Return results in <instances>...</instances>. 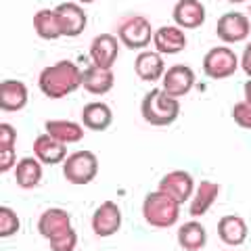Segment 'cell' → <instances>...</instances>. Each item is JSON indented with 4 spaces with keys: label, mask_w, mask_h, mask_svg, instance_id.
<instances>
[{
    "label": "cell",
    "mask_w": 251,
    "mask_h": 251,
    "mask_svg": "<svg viewBox=\"0 0 251 251\" xmlns=\"http://www.w3.org/2000/svg\"><path fill=\"white\" fill-rule=\"evenodd\" d=\"M38 86L44 97L63 99L75 92L82 86V69L72 61H59L54 65L44 67L38 75Z\"/></svg>",
    "instance_id": "obj_1"
},
{
    "label": "cell",
    "mask_w": 251,
    "mask_h": 251,
    "mask_svg": "<svg viewBox=\"0 0 251 251\" xmlns=\"http://www.w3.org/2000/svg\"><path fill=\"white\" fill-rule=\"evenodd\" d=\"M117 50H120V42L111 34H99L90 44V59L92 65L100 69H111L117 59Z\"/></svg>",
    "instance_id": "obj_12"
},
{
    "label": "cell",
    "mask_w": 251,
    "mask_h": 251,
    "mask_svg": "<svg viewBox=\"0 0 251 251\" xmlns=\"http://www.w3.org/2000/svg\"><path fill=\"white\" fill-rule=\"evenodd\" d=\"M77 2H86V4H88V2H97V0H77Z\"/></svg>",
    "instance_id": "obj_34"
},
{
    "label": "cell",
    "mask_w": 251,
    "mask_h": 251,
    "mask_svg": "<svg viewBox=\"0 0 251 251\" xmlns=\"http://www.w3.org/2000/svg\"><path fill=\"white\" fill-rule=\"evenodd\" d=\"M113 122V111L105 103H88L82 109V124L92 132H103Z\"/></svg>",
    "instance_id": "obj_23"
},
{
    "label": "cell",
    "mask_w": 251,
    "mask_h": 251,
    "mask_svg": "<svg viewBox=\"0 0 251 251\" xmlns=\"http://www.w3.org/2000/svg\"><path fill=\"white\" fill-rule=\"evenodd\" d=\"M19 226H21V222H19V216L15 214V209L0 205V237L9 239L13 234H17Z\"/></svg>",
    "instance_id": "obj_28"
},
{
    "label": "cell",
    "mask_w": 251,
    "mask_h": 251,
    "mask_svg": "<svg viewBox=\"0 0 251 251\" xmlns=\"http://www.w3.org/2000/svg\"><path fill=\"white\" fill-rule=\"evenodd\" d=\"M241 69H243V72H245V75H249V80H251V42L245 46V50H243Z\"/></svg>",
    "instance_id": "obj_31"
},
{
    "label": "cell",
    "mask_w": 251,
    "mask_h": 251,
    "mask_svg": "<svg viewBox=\"0 0 251 251\" xmlns=\"http://www.w3.org/2000/svg\"><path fill=\"white\" fill-rule=\"evenodd\" d=\"M232 120H234V124H237L239 128L251 130V105L243 103V100L234 103V107H232Z\"/></svg>",
    "instance_id": "obj_29"
},
{
    "label": "cell",
    "mask_w": 251,
    "mask_h": 251,
    "mask_svg": "<svg viewBox=\"0 0 251 251\" xmlns=\"http://www.w3.org/2000/svg\"><path fill=\"white\" fill-rule=\"evenodd\" d=\"M193 84H195V74L188 65H174L163 74V90L174 99L188 94Z\"/></svg>",
    "instance_id": "obj_13"
},
{
    "label": "cell",
    "mask_w": 251,
    "mask_h": 251,
    "mask_svg": "<svg viewBox=\"0 0 251 251\" xmlns=\"http://www.w3.org/2000/svg\"><path fill=\"white\" fill-rule=\"evenodd\" d=\"M239 65V57L226 46H216L203 57V72L211 80H226V77L234 75Z\"/></svg>",
    "instance_id": "obj_6"
},
{
    "label": "cell",
    "mask_w": 251,
    "mask_h": 251,
    "mask_svg": "<svg viewBox=\"0 0 251 251\" xmlns=\"http://www.w3.org/2000/svg\"><path fill=\"white\" fill-rule=\"evenodd\" d=\"M69 230H74V226H72V216L65 209L49 207L38 218V232L49 241L59 239L63 234H67Z\"/></svg>",
    "instance_id": "obj_9"
},
{
    "label": "cell",
    "mask_w": 251,
    "mask_h": 251,
    "mask_svg": "<svg viewBox=\"0 0 251 251\" xmlns=\"http://www.w3.org/2000/svg\"><path fill=\"white\" fill-rule=\"evenodd\" d=\"M15 140L17 132L11 124H0V172L6 174L13 166H17V155H15Z\"/></svg>",
    "instance_id": "obj_24"
},
{
    "label": "cell",
    "mask_w": 251,
    "mask_h": 251,
    "mask_svg": "<svg viewBox=\"0 0 251 251\" xmlns=\"http://www.w3.org/2000/svg\"><path fill=\"white\" fill-rule=\"evenodd\" d=\"M178 27L184 29H197L205 23V6L199 0H178L174 11H172Z\"/></svg>",
    "instance_id": "obj_14"
},
{
    "label": "cell",
    "mask_w": 251,
    "mask_h": 251,
    "mask_svg": "<svg viewBox=\"0 0 251 251\" xmlns=\"http://www.w3.org/2000/svg\"><path fill=\"white\" fill-rule=\"evenodd\" d=\"M153 34L155 31L151 27V21L143 15H134V17L126 19L117 29L120 42L130 50H143L145 46L153 42Z\"/></svg>",
    "instance_id": "obj_5"
},
{
    "label": "cell",
    "mask_w": 251,
    "mask_h": 251,
    "mask_svg": "<svg viewBox=\"0 0 251 251\" xmlns=\"http://www.w3.org/2000/svg\"><path fill=\"white\" fill-rule=\"evenodd\" d=\"M140 113L151 126H170L180 115L178 99L170 97L166 90H149L140 103Z\"/></svg>",
    "instance_id": "obj_2"
},
{
    "label": "cell",
    "mask_w": 251,
    "mask_h": 251,
    "mask_svg": "<svg viewBox=\"0 0 251 251\" xmlns=\"http://www.w3.org/2000/svg\"><path fill=\"white\" fill-rule=\"evenodd\" d=\"M193 188H195L193 176L184 170L170 172V174H166L159 180V193L168 195V197H172L176 203H180V205L191 199Z\"/></svg>",
    "instance_id": "obj_10"
},
{
    "label": "cell",
    "mask_w": 251,
    "mask_h": 251,
    "mask_svg": "<svg viewBox=\"0 0 251 251\" xmlns=\"http://www.w3.org/2000/svg\"><path fill=\"white\" fill-rule=\"evenodd\" d=\"M46 126V134H50L52 138H57L59 143H77L84 138V128L75 122L69 120H49L44 124Z\"/></svg>",
    "instance_id": "obj_25"
},
{
    "label": "cell",
    "mask_w": 251,
    "mask_h": 251,
    "mask_svg": "<svg viewBox=\"0 0 251 251\" xmlns=\"http://www.w3.org/2000/svg\"><path fill=\"white\" fill-rule=\"evenodd\" d=\"M34 29H36V34L40 36L42 40H57V38L63 36L54 9L38 11L34 15Z\"/></svg>",
    "instance_id": "obj_27"
},
{
    "label": "cell",
    "mask_w": 251,
    "mask_h": 251,
    "mask_svg": "<svg viewBox=\"0 0 251 251\" xmlns=\"http://www.w3.org/2000/svg\"><path fill=\"white\" fill-rule=\"evenodd\" d=\"M249 19H251V6H249Z\"/></svg>",
    "instance_id": "obj_35"
},
{
    "label": "cell",
    "mask_w": 251,
    "mask_h": 251,
    "mask_svg": "<svg viewBox=\"0 0 251 251\" xmlns=\"http://www.w3.org/2000/svg\"><path fill=\"white\" fill-rule=\"evenodd\" d=\"M226 2H232V4H239V2H245V0H226Z\"/></svg>",
    "instance_id": "obj_33"
},
{
    "label": "cell",
    "mask_w": 251,
    "mask_h": 251,
    "mask_svg": "<svg viewBox=\"0 0 251 251\" xmlns=\"http://www.w3.org/2000/svg\"><path fill=\"white\" fill-rule=\"evenodd\" d=\"M134 72L143 82H157L166 74V65L159 52L143 50L134 61Z\"/></svg>",
    "instance_id": "obj_19"
},
{
    "label": "cell",
    "mask_w": 251,
    "mask_h": 251,
    "mask_svg": "<svg viewBox=\"0 0 251 251\" xmlns=\"http://www.w3.org/2000/svg\"><path fill=\"white\" fill-rule=\"evenodd\" d=\"M218 195H220V184L209 182V180H201L197 191H195V195H193L188 214H191L193 218H201L203 214H207V209L216 203Z\"/></svg>",
    "instance_id": "obj_22"
},
{
    "label": "cell",
    "mask_w": 251,
    "mask_h": 251,
    "mask_svg": "<svg viewBox=\"0 0 251 251\" xmlns=\"http://www.w3.org/2000/svg\"><path fill=\"white\" fill-rule=\"evenodd\" d=\"M122 228V211L113 201H103L92 214V232L97 237H113Z\"/></svg>",
    "instance_id": "obj_8"
},
{
    "label": "cell",
    "mask_w": 251,
    "mask_h": 251,
    "mask_svg": "<svg viewBox=\"0 0 251 251\" xmlns=\"http://www.w3.org/2000/svg\"><path fill=\"white\" fill-rule=\"evenodd\" d=\"M153 44L159 54H178L186 49V36L178 25H163L155 29Z\"/></svg>",
    "instance_id": "obj_16"
},
{
    "label": "cell",
    "mask_w": 251,
    "mask_h": 251,
    "mask_svg": "<svg viewBox=\"0 0 251 251\" xmlns=\"http://www.w3.org/2000/svg\"><path fill=\"white\" fill-rule=\"evenodd\" d=\"M251 31V19L243 13H224L216 23V34L222 42H243Z\"/></svg>",
    "instance_id": "obj_7"
},
{
    "label": "cell",
    "mask_w": 251,
    "mask_h": 251,
    "mask_svg": "<svg viewBox=\"0 0 251 251\" xmlns=\"http://www.w3.org/2000/svg\"><path fill=\"white\" fill-rule=\"evenodd\" d=\"M243 92H245V103L251 105V80L245 82V86H243Z\"/></svg>",
    "instance_id": "obj_32"
},
{
    "label": "cell",
    "mask_w": 251,
    "mask_h": 251,
    "mask_svg": "<svg viewBox=\"0 0 251 251\" xmlns=\"http://www.w3.org/2000/svg\"><path fill=\"white\" fill-rule=\"evenodd\" d=\"M247 232H249L247 222L241 216H224L218 222V237L224 245H230V247L243 245L247 239Z\"/></svg>",
    "instance_id": "obj_18"
},
{
    "label": "cell",
    "mask_w": 251,
    "mask_h": 251,
    "mask_svg": "<svg viewBox=\"0 0 251 251\" xmlns=\"http://www.w3.org/2000/svg\"><path fill=\"white\" fill-rule=\"evenodd\" d=\"M115 75L111 69H100L97 65H90L82 72V86L86 92L90 94H107L113 88Z\"/></svg>",
    "instance_id": "obj_20"
},
{
    "label": "cell",
    "mask_w": 251,
    "mask_h": 251,
    "mask_svg": "<svg viewBox=\"0 0 251 251\" xmlns=\"http://www.w3.org/2000/svg\"><path fill=\"white\" fill-rule=\"evenodd\" d=\"M49 245H50V251H74L77 245V232L69 230L67 234H63V237L49 241Z\"/></svg>",
    "instance_id": "obj_30"
},
{
    "label": "cell",
    "mask_w": 251,
    "mask_h": 251,
    "mask_svg": "<svg viewBox=\"0 0 251 251\" xmlns=\"http://www.w3.org/2000/svg\"><path fill=\"white\" fill-rule=\"evenodd\" d=\"M178 243L184 251H201L207 243L205 228L197 220H191V222H186L178 228Z\"/></svg>",
    "instance_id": "obj_26"
},
{
    "label": "cell",
    "mask_w": 251,
    "mask_h": 251,
    "mask_svg": "<svg viewBox=\"0 0 251 251\" xmlns=\"http://www.w3.org/2000/svg\"><path fill=\"white\" fill-rule=\"evenodd\" d=\"M27 86L21 80H2V84H0V109L2 111H21L27 105Z\"/></svg>",
    "instance_id": "obj_15"
},
{
    "label": "cell",
    "mask_w": 251,
    "mask_h": 251,
    "mask_svg": "<svg viewBox=\"0 0 251 251\" xmlns=\"http://www.w3.org/2000/svg\"><path fill=\"white\" fill-rule=\"evenodd\" d=\"M99 174V159L92 151H75L63 161V176L75 186L90 184Z\"/></svg>",
    "instance_id": "obj_4"
},
{
    "label": "cell",
    "mask_w": 251,
    "mask_h": 251,
    "mask_svg": "<svg viewBox=\"0 0 251 251\" xmlns=\"http://www.w3.org/2000/svg\"><path fill=\"white\" fill-rule=\"evenodd\" d=\"M34 155L46 166H54V163L67 159V145L59 143L50 134H40L34 140Z\"/></svg>",
    "instance_id": "obj_17"
},
{
    "label": "cell",
    "mask_w": 251,
    "mask_h": 251,
    "mask_svg": "<svg viewBox=\"0 0 251 251\" xmlns=\"http://www.w3.org/2000/svg\"><path fill=\"white\" fill-rule=\"evenodd\" d=\"M54 13H57V19H59V27H61V34L67 36V38H75V36H82L84 29H86V13L80 4L75 2H61L59 6H54Z\"/></svg>",
    "instance_id": "obj_11"
},
{
    "label": "cell",
    "mask_w": 251,
    "mask_h": 251,
    "mask_svg": "<svg viewBox=\"0 0 251 251\" xmlns=\"http://www.w3.org/2000/svg\"><path fill=\"white\" fill-rule=\"evenodd\" d=\"M143 218L153 228H170L180 218V203L159 191L149 193L143 201Z\"/></svg>",
    "instance_id": "obj_3"
},
{
    "label": "cell",
    "mask_w": 251,
    "mask_h": 251,
    "mask_svg": "<svg viewBox=\"0 0 251 251\" xmlns=\"http://www.w3.org/2000/svg\"><path fill=\"white\" fill-rule=\"evenodd\" d=\"M15 180L19 188H36L42 180V161L38 157H23L15 166Z\"/></svg>",
    "instance_id": "obj_21"
}]
</instances>
